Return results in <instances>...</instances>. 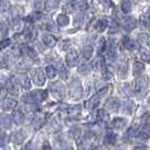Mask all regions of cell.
<instances>
[{
    "label": "cell",
    "instance_id": "11",
    "mask_svg": "<svg viewBox=\"0 0 150 150\" xmlns=\"http://www.w3.org/2000/svg\"><path fill=\"white\" fill-rule=\"evenodd\" d=\"M42 40H43L44 44H46L47 46H53L57 43V38H54L52 34H44Z\"/></svg>",
    "mask_w": 150,
    "mask_h": 150
},
{
    "label": "cell",
    "instance_id": "2",
    "mask_svg": "<svg viewBox=\"0 0 150 150\" xmlns=\"http://www.w3.org/2000/svg\"><path fill=\"white\" fill-rule=\"evenodd\" d=\"M32 78H33V81H34V83H35V85H38V86H42V85L45 83L44 72H43L41 69H36V70L33 72Z\"/></svg>",
    "mask_w": 150,
    "mask_h": 150
},
{
    "label": "cell",
    "instance_id": "28",
    "mask_svg": "<svg viewBox=\"0 0 150 150\" xmlns=\"http://www.w3.org/2000/svg\"><path fill=\"white\" fill-rule=\"evenodd\" d=\"M14 120H15L16 123L21 124L23 121H24V114H23L22 112H19V111L15 112L14 113Z\"/></svg>",
    "mask_w": 150,
    "mask_h": 150
},
{
    "label": "cell",
    "instance_id": "42",
    "mask_svg": "<svg viewBox=\"0 0 150 150\" xmlns=\"http://www.w3.org/2000/svg\"><path fill=\"white\" fill-rule=\"evenodd\" d=\"M94 137H95V134H94L93 132H90V131H89V132H87V133H86V135H85V138H86L87 140H90V139H93Z\"/></svg>",
    "mask_w": 150,
    "mask_h": 150
},
{
    "label": "cell",
    "instance_id": "46",
    "mask_svg": "<svg viewBox=\"0 0 150 150\" xmlns=\"http://www.w3.org/2000/svg\"><path fill=\"white\" fill-rule=\"evenodd\" d=\"M149 46H150V42H149Z\"/></svg>",
    "mask_w": 150,
    "mask_h": 150
},
{
    "label": "cell",
    "instance_id": "4",
    "mask_svg": "<svg viewBox=\"0 0 150 150\" xmlns=\"http://www.w3.org/2000/svg\"><path fill=\"white\" fill-rule=\"evenodd\" d=\"M32 98H33V100H34V103H40V102H43L45 100V98L47 97V93H46V90L44 89H38V90H35V91H33V93H30Z\"/></svg>",
    "mask_w": 150,
    "mask_h": 150
},
{
    "label": "cell",
    "instance_id": "32",
    "mask_svg": "<svg viewBox=\"0 0 150 150\" xmlns=\"http://www.w3.org/2000/svg\"><path fill=\"white\" fill-rule=\"evenodd\" d=\"M72 8H75L74 7V4H72V1H70V2H66V4H64L63 10L67 11V13H71V11H72Z\"/></svg>",
    "mask_w": 150,
    "mask_h": 150
},
{
    "label": "cell",
    "instance_id": "20",
    "mask_svg": "<svg viewBox=\"0 0 150 150\" xmlns=\"http://www.w3.org/2000/svg\"><path fill=\"white\" fill-rule=\"evenodd\" d=\"M143 70H144V66H143L142 62H139V61L134 62V64H133V71H134V75H140Z\"/></svg>",
    "mask_w": 150,
    "mask_h": 150
},
{
    "label": "cell",
    "instance_id": "12",
    "mask_svg": "<svg viewBox=\"0 0 150 150\" xmlns=\"http://www.w3.org/2000/svg\"><path fill=\"white\" fill-rule=\"evenodd\" d=\"M107 26H108V22H107L106 19H98L97 22L95 23V28H96V30H98V32L105 30L106 28H107Z\"/></svg>",
    "mask_w": 150,
    "mask_h": 150
},
{
    "label": "cell",
    "instance_id": "5",
    "mask_svg": "<svg viewBox=\"0 0 150 150\" xmlns=\"http://www.w3.org/2000/svg\"><path fill=\"white\" fill-rule=\"evenodd\" d=\"M107 46H108L107 47V57H108L110 60H114L116 58V54H117V46H116L115 41H113L112 38H111Z\"/></svg>",
    "mask_w": 150,
    "mask_h": 150
},
{
    "label": "cell",
    "instance_id": "35",
    "mask_svg": "<svg viewBox=\"0 0 150 150\" xmlns=\"http://www.w3.org/2000/svg\"><path fill=\"white\" fill-rule=\"evenodd\" d=\"M147 38H147V35H146V34H140V35L138 36V42L142 44V43H144V42L147 41Z\"/></svg>",
    "mask_w": 150,
    "mask_h": 150
},
{
    "label": "cell",
    "instance_id": "18",
    "mask_svg": "<svg viewBox=\"0 0 150 150\" xmlns=\"http://www.w3.org/2000/svg\"><path fill=\"white\" fill-rule=\"evenodd\" d=\"M45 74L47 76V78L53 79V78H55V76H57V70H55V68L52 67V66H47V67L45 68Z\"/></svg>",
    "mask_w": 150,
    "mask_h": 150
},
{
    "label": "cell",
    "instance_id": "31",
    "mask_svg": "<svg viewBox=\"0 0 150 150\" xmlns=\"http://www.w3.org/2000/svg\"><path fill=\"white\" fill-rule=\"evenodd\" d=\"M106 46H107V44H106L105 38H100V40H99V42H98V51H99V52L105 51Z\"/></svg>",
    "mask_w": 150,
    "mask_h": 150
},
{
    "label": "cell",
    "instance_id": "3",
    "mask_svg": "<svg viewBox=\"0 0 150 150\" xmlns=\"http://www.w3.org/2000/svg\"><path fill=\"white\" fill-rule=\"evenodd\" d=\"M148 87V78L147 77H140L134 81V90L135 91H143Z\"/></svg>",
    "mask_w": 150,
    "mask_h": 150
},
{
    "label": "cell",
    "instance_id": "16",
    "mask_svg": "<svg viewBox=\"0 0 150 150\" xmlns=\"http://www.w3.org/2000/svg\"><path fill=\"white\" fill-rule=\"evenodd\" d=\"M68 114L70 117H78L80 115V107L79 106H71L68 110Z\"/></svg>",
    "mask_w": 150,
    "mask_h": 150
},
{
    "label": "cell",
    "instance_id": "15",
    "mask_svg": "<svg viewBox=\"0 0 150 150\" xmlns=\"http://www.w3.org/2000/svg\"><path fill=\"white\" fill-rule=\"evenodd\" d=\"M17 105V102H16L14 98H6L5 102H4V108L5 110H11Z\"/></svg>",
    "mask_w": 150,
    "mask_h": 150
},
{
    "label": "cell",
    "instance_id": "26",
    "mask_svg": "<svg viewBox=\"0 0 150 150\" xmlns=\"http://www.w3.org/2000/svg\"><path fill=\"white\" fill-rule=\"evenodd\" d=\"M89 71H90L89 64H87L86 62H85V63H81V64L79 66V72H80L81 75H87V74H89Z\"/></svg>",
    "mask_w": 150,
    "mask_h": 150
},
{
    "label": "cell",
    "instance_id": "14",
    "mask_svg": "<svg viewBox=\"0 0 150 150\" xmlns=\"http://www.w3.org/2000/svg\"><path fill=\"white\" fill-rule=\"evenodd\" d=\"M99 100H100V98L98 97L97 95H96V96H94L93 98H90L89 100L86 103V106H87V108H89V110H93L94 107L98 106V104H99Z\"/></svg>",
    "mask_w": 150,
    "mask_h": 150
},
{
    "label": "cell",
    "instance_id": "17",
    "mask_svg": "<svg viewBox=\"0 0 150 150\" xmlns=\"http://www.w3.org/2000/svg\"><path fill=\"white\" fill-rule=\"evenodd\" d=\"M19 80V83L22 85L23 87H25V88H30V80H28V78L26 77L25 75H19L18 77H17Z\"/></svg>",
    "mask_w": 150,
    "mask_h": 150
},
{
    "label": "cell",
    "instance_id": "38",
    "mask_svg": "<svg viewBox=\"0 0 150 150\" xmlns=\"http://www.w3.org/2000/svg\"><path fill=\"white\" fill-rule=\"evenodd\" d=\"M61 46H60V49L61 50H66L67 47H69V45H70V42L69 41H62V43H61Z\"/></svg>",
    "mask_w": 150,
    "mask_h": 150
},
{
    "label": "cell",
    "instance_id": "9",
    "mask_svg": "<svg viewBox=\"0 0 150 150\" xmlns=\"http://www.w3.org/2000/svg\"><path fill=\"white\" fill-rule=\"evenodd\" d=\"M137 26V21L133 17H127L123 21V27L127 30H132Z\"/></svg>",
    "mask_w": 150,
    "mask_h": 150
},
{
    "label": "cell",
    "instance_id": "25",
    "mask_svg": "<svg viewBox=\"0 0 150 150\" xmlns=\"http://www.w3.org/2000/svg\"><path fill=\"white\" fill-rule=\"evenodd\" d=\"M121 7H122L121 9H122L123 13H130L132 10V2H130V1H123L121 4Z\"/></svg>",
    "mask_w": 150,
    "mask_h": 150
},
{
    "label": "cell",
    "instance_id": "24",
    "mask_svg": "<svg viewBox=\"0 0 150 150\" xmlns=\"http://www.w3.org/2000/svg\"><path fill=\"white\" fill-rule=\"evenodd\" d=\"M115 140H116L115 134H113V133H108V134H106L105 139H104V142H105V144H107V146H112V144H114Z\"/></svg>",
    "mask_w": 150,
    "mask_h": 150
},
{
    "label": "cell",
    "instance_id": "29",
    "mask_svg": "<svg viewBox=\"0 0 150 150\" xmlns=\"http://www.w3.org/2000/svg\"><path fill=\"white\" fill-rule=\"evenodd\" d=\"M57 5H58V1H45V8H46L47 11L53 10L57 7Z\"/></svg>",
    "mask_w": 150,
    "mask_h": 150
},
{
    "label": "cell",
    "instance_id": "10",
    "mask_svg": "<svg viewBox=\"0 0 150 150\" xmlns=\"http://www.w3.org/2000/svg\"><path fill=\"white\" fill-rule=\"evenodd\" d=\"M127 125V120L125 119H122V117H117V119H114L112 122V127L117 130H121Z\"/></svg>",
    "mask_w": 150,
    "mask_h": 150
},
{
    "label": "cell",
    "instance_id": "21",
    "mask_svg": "<svg viewBox=\"0 0 150 150\" xmlns=\"http://www.w3.org/2000/svg\"><path fill=\"white\" fill-rule=\"evenodd\" d=\"M140 57H141V60L143 62H149L150 63V51L146 50V49H141L140 50Z\"/></svg>",
    "mask_w": 150,
    "mask_h": 150
},
{
    "label": "cell",
    "instance_id": "44",
    "mask_svg": "<svg viewBox=\"0 0 150 150\" xmlns=\"http://www.w3.org/2000/svg\"><path fill=\"white\" fill-rule=\"evenodd\" d=\"M42 150H51V147L49 146V144H45L44 147H43V149Z\"/></svg>",
    "mask_w": 150,
    "mask_h": 150
},
{
    "label": "cell",
    "instance_id": "23",
    "mask_svg": "<svg viewBox=\"0 0 150 150\" xmlns=\"http://www.w3.org/2000/svg\"><path fill=\"white\" fill-rule=\"evenodd\" d=\"M140 24L143 27H149L150 26V15L149 14H144L140 18Z\"/></svg>",
    "mask_w": 150,
    "mask_h": 150
},
{
    "label": "cell",
    "instance_id": "13",
    "mask_svg": "<svg viewBox=\"0 0 150 150\" xmlns=\"http://www.w3.org/2000/svg\"><path fill=\"white\" fill-rule=\"evenodd\" d=\"M122 43H123V45H124L128 50H133L135 47L134 41H133L132 38H130L129 36H124V38H122Z\"/></svg>",
    "mask_w": 150,
    "mask_h": 150
},
{
    "label": "cell",
    "instance_id": "34",
    "mask_svg": "<svg viewBox=\"0 0 150 150\" xmlns=\"http://www.w3.org/2000/svg\"><path fill=\"white\" fill-rule=\"evenodd\" d=\"M125 106H127V107L124 108L125 112H128V113L132 112V110H133V103H132V102H130V100L127 102V103H125Z\"/></svg>",
    "mask_w": 150,
    "mask_h": 150
},
{
    "label": "cell",
    "instance_id": "6",
    "mask_svg": "<svg viewBox=\"0 0 150 150\" xmlns=\"http://www.w3.org/2000/svg\"><path fill=\"white\" fill-rule=\"evenodd\" d=\"M50 89L52 90V93L57 96L58 98H62L64 96V87L63 85L60 83H54L51 85Z\"/></svg>",
    "mask_w": 150,
    "mask_h": 150
},
{
    "label": "cell",
    "instance_id": "45",
    "mask_svg": "<svg viewBox=\"0 0 150 150\" xmlns=\"http://www.w3.org/2000/svg\"><path fill=\"white\" fill-rule=\"evenodd\" d=\"M134 150H148V149H147L146 147H137Z\"/></svg>",
    "mask_w": 150,
    "mask_h": 150
},
{
    "label": "cell",
    "instance_id": "33",
    "mask_svg": "<svg viewBox=\"0 0 150 150\" xmlns=\"http://www.w3.org/2000/svg\"><path fill=\"white\" fill-rule=\"evenodd\" d=\"M107 91H108V87H104V88H102L100 90H98L97 93V96L99 98L104 97L106 94H107Z\"/></svg>",
    "mask_w": 150,
    "mask_h": 150
},
{
    "label": "cell",
    "instance_id": "43",
    "mask_svg": "<svg viewBox=\"0 0 150 150\" xmlns=\"http://www.w3.org/2000/svg\"><path fill=\"white\" fill-rule=\"evenodd\" d=\"M53 26H54V25H53L52 23H49V24H47V26H46V28H47L49 30H53V32H57V28H55V27H53Z\"/></svg>",
    "mask_w": 150,
    "mask_h": 150
},
{
    "label": "cell",
    "instance_id": "7",
    "mask_svg": "<svg viewBox=\"0 0 150 150\" xmlns=\"http://www.w3.org/2000/svg\"><path fill=\"white\" fill-rule=\"evenodd\" d=\"M66 61H67V64L69 67H74L77 64V61H78V53L76 50H70L67 53V57H66Z\"/></svg>",
    "mask_w": 150,
    "mask_h": 150
},
{
    "label": "cell",
    "instance_id": "40",
    "mask_svg": "<svg viewBox=\"0 0 150 150\" xmlns=\"http://www.w3.org/2000/svg\"><path fill=\"white\" fill-rule=\"evenodd\" d=\"M44 1H35V7L38 8V9H42V8L44 7Z\"/></svg>",
    "mask_w": 150,
    "mask_h": 150
},
{
    "label": "cell",
    "instance_id": "39",
    "mask_svg": "<svg viewBox=\"0 0 150 150\" xmlns=\"http://www.w3.org/2000/svg\"><path fill=\"white\" fill-rule=\"evenodd\" d=\"M108 26L111 27L112 32H113V30H117V25H116V22H114V21H111V22H110V24H108Z\"/></svg>",
    "mask_w": 150,
    "mask_h": 150
},
{
    "label": "cell",
    "instance_id": "30",
    "mask_svg": "<svg viewBox=\"0 0 150 150\" xmlns=\"http://www.w3.org/2000/svg\"><path fill=\"white\" fill-rule=\"evenodd\" d=\"M74 6H76L75 8L77 9H85L87 7V2L86 1H72Z\"/></svg>",
    "mask_w": 150,
    "mask_h": 150
},
{
    "label": "cell",
    "instance_id": "19",
    "mask_svg": "<svg viewBox=\"0 0 150 150\" xmlns=\"http://www.w3.org/2000/svg\"><path fill=\"white\" fill-rule=\"evenodd\" d=\"M97 119L100 122H106V121L108 120V113L106 112L105 110H98L97 112Z\"/></svg>",
    "mask_w": 150,
    "mask_h": 150
},
{
    "label": "cell",
    "instance_id": "27",
    "mask_svg": "<svg viewBox=\"0 0 150 150\" xmlns=\"http://www.w3.org/2000/svg\"><path fill=\"white\" fill-rule=\"evenodd\" d=\"M83 57H85L86 59H89L90 57L93 55V47H91L90 45L85 46L83 49Z\"/></svg>",
    "mask_w": 150,
    "mask_h": 150
},
{
    "label": "cell",
    "instance_id": "37",
    "mask_svg": "<svg viewBox=\"0 0 150 150\" xmlns=\"http://www.w3.org/2000/svg\"><path fill=\"white\" fill-rule=\"evenodd\" d=\"M9 44H10V40H9V38L4 40V41H1V45H0V47H1V49H4V47L8 46Z\"/></svg>",
    "mask_w": 150,
    "mask_h": 150
},
{
    "label": "cell",
    "instance_id": "22",
    "mask_svg": "<svg viewBox=\"0 0 150 150\" xmlns=\"http://www.w3.org/2000/svg\"><path fill=\"white\" fill-rule=\"evenodd\" d=\"M57 22H58V24H59L60 26H67L70 21H69V17H68V16L59 15L58 18H57Z\"/></svg>",
    "mask_w": 150,
    "mask_h": 150
},
{
    "label": "cell",
    "instance_id": "36",
    "mask_svg": "<svg viewBox=\"0 0 150 150\" xmlns=\"http://www.w3.org/2000/svg\"><path fill=\"white\" fill-rule=\"evenodd\" d=\"M25 50H26V52H27V54H28L30 57H32V58H36V54H35V52H34L30 47L26 46V47H25Z\"/></svg>",
    "mask_w": 150,
    "mask_h": 150
},
{
    "label": "cell",
    "instance_id": "8",
    "mask_svg": "<svg viewBox=\"0 0 150 150\" xmlns=\"http://www.w3.org/2000/svg\"><path fill=\"white\" fill-rule=\"evenodd\" d=\"M105 107L108 111H112V112H116L120 107V102L117 98H108L105 103Z\"/></svg>",
    "mask_w": 150,
    "mask_h": 150
},
{
    "label": "cell",
    "instance_id": "1",
    "mask_svg": "<svg viewBox=\"0 0 150 150\" xmlns=\"http://www.w3.org/2000/svg\"><path fill=\"white\" fill-rule=\"evenodd\" d=\"M69 95L72 99H79L83 95V87L79 80H74L69 86Z\"/></svg>",
    "mask_w": 150,
    "mask_h": 150
},
{
    "label": "cell",
    "instance_id": "41",
    "mask_svg": "<svg viewBox=\"0 0 150 150\" xmlns=\"http://www.w3.org/2000/svg\"><path fill=\"white\" fill-rule=\"evenodd\" d=\"M6 141H7V135H5V134L0 135V146L5 144V143H6Z\"/></svg>",
    "mask_w": 150,
    "mask_h": 150
}]
</instances>
